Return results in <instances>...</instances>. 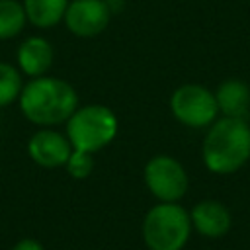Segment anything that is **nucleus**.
<instances>
[{
	"label": "nucleus",
	"instance_id": "f257e3e1",
	"mask_svg": "<svg viewBox=\"0 0 250 250\" xmlns=\"http://www.w3.org/2000/svg\"><path fill=\"white\" fill-rule=\"evenodd\" d=\"M21 115L35 127H57L66 123L80 105L76 88L57 76L29 78L18 98Z\"/></svg>",
	"mask_w": 250,
	"mask_h": 250
},
{
	"label": "nucleus",
	"instance_id": "f03ea898",
	"mask_svg": "<svg viewBox=\"0 0 250 250\" xmlns=\"http://www.w3.org/2000/svg\"><path fill=\"white\" fill-rule=\"evenodd\" d=\"M203 164L213 174H234L250 158V127L246 119H215L205 133L201 146Z\"/></svg>",
	"mask_w": 250,
	"mask_h": 250
},
{
	"label": "nucleus",
	"instance_id": "7ed1b4c3",
	"mask_svg": "<svg viewBox=\"0 0 250 250\" xmlns=\"http://www.w3.org/2000/svg\"><path fill=\"white\" fill-rule=\"evenodd\" d=\"M119 131V119L109 105L86 104L78 105L64 123V135L72 148L92 152L105 148L113 143Z\"/></svg>",
	"mask_w": 250,
	"mask_h": 250
},
{
	"label": "nucleus",
	"instance_id": "20e7f679",
	"mask_svg": "<svg viewBox=\"0 0 250 250\" xmlns=\"http://www.w3.org/2000/svg\"><path fill=\"white\" fill-rule=\"evenodd\" d=\"M189 211L180 203L152 205L141 225L143 240L148 250H184L191 234Z\"/></svg>",
	"mask_w": 250,
	"mask_h": 250
},
{
	"label": "nucleus",
	"instance_id": "39448f33",
	"mask_svg": "<svg viewBox=\"0 0 250 250\" xmlns=\"http://www.w3.org/2000/svg\"><path fill=\"white\" fill-rule=\"evenodd\" d=\"M146 189L162 203H178L189 188V178L184 164L170 154H154L143 170Z\"/></svg>",
	"mask_w": 250,
	"mask_h": 250
},
{
	"label": "nucleus",
	"instance_id": "423d86ee",
	"mask_svg": "<svg viewBox=\"0 0 250 250\" xmlns=\"http://www.w3.org/2000/svg\"><path fill=\"white\" fill-rule=\"evenodd\" d=\"M170 111L176 121L189 129H205L219 115L215 92L201 84L178 86L170 96Z\"/></svg>",
	"mask_w": 250,
	"mask_h": 250
},
{
	"label": "nucleus",
	"instance_id": "0eeeda50",
	"mask_svg": "<svg viewBox=\"0 0 250 250\" xmlns=\"http://www.w3.org/2000/svg\"><path fill=\"white\" fill-rule=\"evenodd\" d=\"M111 16L105 0H70L62 21L72 35L90 39L105 31Z\"/></svg>",
	"mask_w": 250,
	"mask_h": 250
},
{
	"label": "nucleus",
	"instance_id": "6e6552de",
	"mask_svg": "<svg viewBox=\"0 0 250 250\" xmlns=\"http://www.w3.org/2000/svg\"><path fill=\"white\" fill-rule=\"evenodd\" d=\"M72 152V145L64 131L57 127H37L27 139V154L41 168H62Z\"/></svg>",
	"mask_w": 250,
	"mask_h": 250
},
{
	"label": "nucleus",
	"instance_id": "1a4fd4ad",
	"mask_svg": "<svg viewBox=\"0 0 250 250\" xmlns=\"http://www.w3.org/2000/svg\"><path fill=\"white\" fill-rule=\"evenodd\" d=\"M55 51L47 37L43 35H29L25 37L16 51V66L21 76L37 78L45 76L53 66Z\"/></svg>",
	"mask_w": 250,
	"mask_h": 250
},
{
	"label": "nucleus",
	"instance_id": "9d476101",
	"mask_svg": "<svg viewBox=\"0 0 250 250\" xmlns=\"http://www.w3.org/2000/svg\"><path fill=\"white\" fill-rule=\"evenodd\" d=\"M191 229L205 238H221L230 230L232 217L225 203L217 199H203L189 211Z\"/></svg>",
	"mask_w": 250,
	"mask_h": 250
},
{
	"label": "nucleus",
	"instance_id": "9b49d317",
	"mask_svg": "<svg viewBox=\"0 0 250 250\" xmlns=\"http://www.w3.org/2000/svg\"><path fill=\"white\" fill-rule=\"evenodd\" d=\"M215 100L223 117L246 119L250 111V88L238 78H227L225 82H221L215 90Z\"/></svg>",
	"mask_w": 250,
	"mask_h": 250
},
{
	"label": "nucleus",
	"instance_id": "f8f14e48",
	"mask_svg": "<svg viewBox=\"0 0 250 250\" xmlns=\"http://www.w3.org/2000/svg\"><path fill=\"white\" fill-rule=\"evenodd\" d=\"M70 0H21L27 23L39 29L55 27L62 21Z\"/></svg>",
	"mask_w": 250,
	"mask_h": 250
},
{
	"label": "nucleus",
	"instance_id": "ddd939ff",
	"mask_svg": "<svg viewBox=\"0 0 250 250\" xmlns=\"http://www.w3.org/2000/svg\"><path fill=\"white\" fill-rule=\"evenodd\" d=\"M27 25L21 0H0V41L18 37Z\"/></svg>",
	"mask_w": 250,
	"mask_h": 250
},
{
	"label": "nucleus",
	"instance_id": "4468645a",
	"mask_svg": "<svg viewBox=\"0 0 250 250\" xmlns=\"http://www.w3.org/2000/svg\"><path fill=\"white\" fill-rule=\"evenodd\" d=\"M23 88L21 72L16 64L0 61V107H6L14 102H18Z\"/></svg>",
	"mask_w": 250,
	"mask_h": 250
},
{
	"label": "nucleus",
	"instance_id": "2eb2a0df",
	"mask_svg": "<svg viewBox=\"0 0 250 250\" xmlns=\"http://www.w3.org/2000/svg\"><path fill=\"white\" fill-rule=\"evenodd\" d=\"M66 172L70 178L74 180H84L92 174L94 170V154L92 152H84V150H76L72 148L66 164H64Z\"/></svg>",
	"mask_w": 250,
	"mask_h": 250
},
{
	"label": "nucleus",
	"instance_id": "dca6fc26",
	"mask_svg": "<svg viewBox=\"0 0 250 250\" xmlns=\"http://www.w3.org/2000/svg\"><path fill=\"white\" fill-rule=\"evenodd\" d=\"M12 250H45V246L35 238H21Z\"/></svg>",
	"mask_w": 250,
	"mask_h": 250
}]
</instances>
